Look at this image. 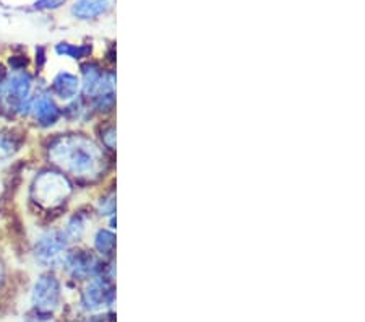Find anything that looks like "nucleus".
Here are the masks:
<instances>
[{
	"label": "nucleus",
	"mask_w": 365,
	"mask_h": 322,
	"mask_svg": "<svg viewBox=\"0 0 365 322\" xmlns=\"http://www.w3.org/2000/svg\"><path fill=\"white\" fill-rule=\"evenodd\" d=\"M31 192L34 202L46 208H54L72 194V184L62 173L44 171L36 176Z\"/></svg>",
	"instance_id": "nucleus-2"
},
{
	"label": "nucleus",
	"mask_w": 365,
	"mask_h": 322,
	"mask_svg": "<svg viewBox=\"0 0 365 322\" xmlns=\"http://www.w3.org/2000/svg\"><path fill=\"white\" fill-rule=\"evenodd\" d=\"M113 7V0H76L72 14L80 20H94Z\"/></svg>",
	"instance_id": "nucleus-8"
},
{
	"label": "nucleus",
	"mask_w": 365,
	"mask_h": 322,
	"mask_svg": "<svg viewBox=\"0 0 365 322\" xmlns=\"http://www.w3.org/2000/svg\"><path fill=\"white\" fill-rule=\"evenodd\" d=\"M51 90L52 95L57 96L62 101H72L80 93V79L76 75L66 72H58L54 79H52L51 84Z\"/></svg>",
	"instance_id": "nucleus-7"
},
{
	"label": "nucleus",
	"mask_w": 365,
	"mask_h": 322,
	"mask_svg": "<svg viewBox=\"0 0 365 322\" xmlns=\"http://www.w3.org/2000/svg\"><path fill=\"white\" fill-rule=\"evenodd\" d=\"M81 70H83V80L80 81V90L83 91L85 96H94L104 77L103 70L99 69L98 64L93 62L83 64Z\"/></svg>",
	"instance_id": "nucleus-9"
},
{
	"label": "nucleus",
	"mask_w": 365,
	"mask_h": 322,
	"mask_svg": "<svg viewBox=\"0 0 365 322\" xmlns=\"http://www.w3.org/2000/svg\"><path fill=\"white\" fill-rule=\"evenodd\" d=\"M62 263L76 278H86L90 277V275H94L99 268H101V262H99L96 257L90 253V251H85V249L67 251Z\"/></svg>",
	"instance_id": "nucleus-5"
},
{
	"label": "nucleus",
	"mask_w": 365,
	"mask_h": 322,
	"mask_svg": "<svg viewBox=\"0 0 365 322\" xmlns=\"http://www.w3.org/2000/svg\"><path fill=\"white\" fill-rule=\"evenodd\" d=\"M94 248L99 254L110 256L115 248V236L108 230H99L94 236Z\"/></svg>",
	"instance_id": "nucleus-12"
},
{
	"label": "nucleus",
	"mask_w": 365,
	"mask_h": 322,
	"mask_svg": "<svg viewBox=\"0 0 365 322\" xmlns=\"http://www.w3.org/2000/svg\"><path fill=\"white\" fill-rule=\"evenodd\" d=\"M68 239L63 230H49L41 234L34 243V257L44 267H52L62 263L68 249Z\"/></svg>",
	"instance_id": "nucleus-3"
},
{
	"label": "nucleus",
	"mask_w": 365,
	"mask_h": 322,
	"mask_svg": "<svg viewBox=\"0 0 365 322\" xmlns=\"http://www.w3.org/2000/svg\"><path fill=\"white\" fill-rule=\"evenodd\" d=\"M29 114H33L36 124L44 129L56 126L63 116L62 109L58 108L51 93H38L36 96H33Z\"/></svg>",
	"instance_id": "nucleus-4"
},
{
	"label": "nucleus",
	"mask_w": 365,
	"mask_h": 322,
	"mask_svg": "<svg viewBox=\"0 0 365 322\" xmlns=\"http://www.w3.org/2000/svg\"><path fill=\"white\" fill-rule=\"evenodd\" d=\"M21 140L11 129L0 127V163L10 160L20 150Z\"/></svg>",
	"instance_id": "nucleus-10"
},
{
	"label": "nucleus",
	"mask_w": 365,
	"mask_h": 322,
	"mask_svg": "<svg viewBox=\"0 0 365 322\" xmlns=\"http://www.w3.org/2000/svg\"><path fill=\"white\" fill-rule=\"evenodd\" d=\"M58 296H61V283H58L56 275H41L33 291L34 304L39 309H52L58 303Z\"/></svg>",
	"instance_id": "nucleus-6"
},
{
	"label": "nucleus",
	"mask_w": 365,
	"mask_h": 322,
	"mask_svg": "<svg viewBox=\"0 0 365 322\" xmlns=\"http://www.w3.org/2000/svg\"><path fill=\"white\" fill-rule=\"evenodd\" d=\"M56 52L61 57H70L78 61V59H83L91 52V46L88 44H70V43H58L56 46Z\"/></svg>",
	"instance_id": "nucleus-11"
},
{
	"label": "nucleus",
	"mask_w": 365,
	"mask_h": 322,
	"mask_svg": "<svg viewBox=\"0 0 365 322\" xmlns=\"http://www.w3.org/2000/svg\"><path fill=\"white\" fill-rule=\"evenodd\" d=\"M2 277H4V268H2V263H0V282H2Z\"/></svg>",
	"instance_id": "nucleus-18"
},
{
	"label": "nucleus",
	"mask_w": 365,
	"mask_h": 322,
	"mask_svg": "<svg viewBox=\"0 0 365 322\" xmlns=\"http://www.w3.org/2000/svg\"><path fill=\"white\" fill-rule=\"evenodd\" d=\"M85 230H86V216L81 213H76L68 220V223L66 226V230H63V233H66L68 241H76V239H80L81 236H83Z\"/></svg>",
	"instance_id": "nucleus-13"
},
{
	"label": "nucleus",
	"mask_w": 365,
	"mask_h": 322,
	"mask_svg": "<svg viewBox=\"0 0 365 322\" xmlns=\"http://www.w3.org/2000/svg\"><path fill=\"white\" fill-rule=\"evenodd\" d=\"M67 0H36L34 2V9L36 10H56L61 9Z\"/></svg>",
	"instance_id": "nucleus-15"
},
{
	"label": "nucleus",
	"mask_w": 365,
	"mask_h": 322,
	"mask_svg": "<svg viewBox=\"0 0 365 322\" xmlns=\"http://www.w3.org/2000/svg\"><path fill=\"white\" fill-rule=\"evenodd\" d=\"M47 155L51 163L75 178H94L104 165L103 150L91 139L80 134H62L52 139Z\"/></svg>",
	"instance_id": "nucleus-1"
},
{
	"label": "nucleus",
	"mask_w": 365,
	"mask_h": 322,
	"mask_svg": "<svg viewBox=\"0 0 365 322\" xmlns=\"http://www.w3.org/2000/svg\"><path fill=\"white\" fill-rule=\"evenodd\" d=\"M114 208H115L114 196H110L109 198H103L101 205H99V212H101V215H110V213H114Z\"/></svg>",
	"instance_id": "nucleus-16"
},
{
	"label": "nucleus",
	"mask_w": 365,
	"mask_h": 322,
	"mask_svg": "<svg viewBox=\"0 0 365 322\" xmlns=\"http://www.w3.org/2000/svg\"><path fill=\"white\" fill-rule=\"evenodd\" d=\"M108 293L109 291L106 288L104 282H93L85 291V303L88 306H98Z\"/></svg>",
	"instance_id": "nucleus-14"
},
{
	"label": "nucleus",
	"mask_w": 365,
	"mask_h": 322,
	"mask_svg": "<svg viewBox=\"0 0 365 322\" xmlns=\"http://www.w3.org/2000/svg\"><path fill=\"white\" fill-rule=\"evenodd\" d=\"M103 140H104V144L109 146V149H114V145H115V129L109 127L108 131H104Z\"/></svg>",
	"instance_id": "nucleus-17"
}]
</instances>
